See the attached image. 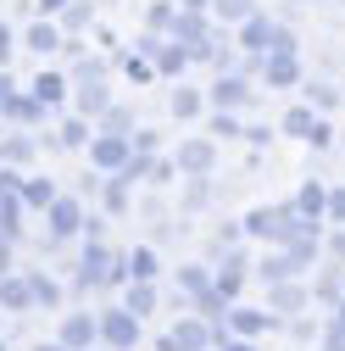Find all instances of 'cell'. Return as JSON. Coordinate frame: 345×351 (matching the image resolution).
Here are the masks:
<instances>
[{
	"instance_id": "obj_1",
	"label": "cell",
	"mask_w": 345,
	"mask_h": 351,
	"mask_svg": "<svg viewBox=\"0 0 345 351\" xmlns=\"http://www.w3.org/2000/svg\"><path fill=\"white\" fill-rule=\"evenodd\" d=\"M273 39H279L273 23H262V17H251V23H245V51H273Z\"/></svg>"
},
{
	"instance_id": "obj_2",
	"label": "cell",
	"mask_w": 345,
	"mask_h": 351,
	"mask_svg": "<svg viewBox=\"0 0 345 351\" xmlns=\"http://www.w3.org/2000/svg\"><path fill=\"white\" fill-rule=\"evenodd\" d=\"M101 329H106V340H112L117 351H123V346H134V318H123V313H112V318H106Z\"/></svg>"
},
{
	"instance_id": "obj_3",
	"label": "cell",
	"mask_w": 345,
	"mask_h": 351,
	"mask_svg": "<svg viewBox=\"0 0 345 351\" xmlns=\"http://www.w3.org/2000/svg\"><path fill=\"white\" fill-rule=\"evenodd\" d=\"M95 340V324L90 318H67L62 324V346H90Z\"/></svg>"
},
{
	"instance_id": "obj_4",
	"label": "cell",
	"mask_w": 345,
	"mask_h": 351,
	"mask_svg": "<svg viewBox=\"0 0 345 351\" xmlns=\"http://www.w3.org/2000/svg\"><path fill=\"white\" fill-rule=\"evenodd\" d=\"M245 90H251L245 78H223L218 90H212V101H223V106H245Z\"/></svg>"
},
{
	"instance_id": "obj_5",
	"label": "cell",
	"mask_w": 345,
	"mask_h": 351,
	"mask_svg": "<svg viewBox=\"0 0 345 351\" xmlns=\"http://www.w3.org/2000/svg\"><path fill=\"white\" fill-rule=\"evenodd\" d=\"M179 162H184V167H190V173H201V167H206V162H212V145H206V140H190V145H184V156H179Z\"/></svg>"
},
{
	"instance_id": "obj_6",
	"label": "cell",
	"mask_w": 345,
	"mask_h": 351,
	"mask_svg": "<svg viewBox=\"0 0 345 351\" xmlns=\"http://www.w3.org/2000/svg\"><path fill=\"white\" fill-rule=\"evenodd\" d=\"M51 229H56V234H73V229H78V206H73V201H62V206L51 212Z\"/></svg>"
},
{
	"instance_id": "obj_7",
	"label": "cell",
	"mask_w": 345,
	"mask_h": 351,
	"mask_svg": "<svg viewBox=\"0 0 345 351\" xmlns=\"http://www.w3.org/2000/svg\"><path fill=\"white\" fill-rule=\"evenodd\" d=\"M28 45H34V51H56V28H51V23H34V28H28Z\"/></svg>"
},
{
	"instance_id": "obj_8",
	"label": "cell",
	"mask_w": 345,
	"mask_h": 351,
	"mask_svg": "<svg viewBox=\"0 0 345 351\" xmlns=\"http://www.w3.org/2000/svg\"><path fill=\"white\" fill-rule=\"evenodd\" d=\"M128 274H134V279H151V274H156V256H151V251H134V256H128Z\"/></svg>"
},
{
	"instance_id": "obj_9",
	"label": "cell",
	"mask_w": 345,
	"mask_h": 351,
	"mask_svg": "<svg viewBox=\"0 0 345 351\" xmlns=\"http://www.w3.org/2000/svg\"><path fill=\"white\" fill-rule=\"evenodd\" d=\"M268 78H273V84H290V78H295V62H290V56L279 51V56L268 62Z\"/></svg>"
},
{
	"instance_id": "obj_10",
	"label": "cell",
	"mask_w": 345,
	"mask_h": 351,
	"mask_svg": "<svg viewBox=\"0 0 345 351\" xmlns=\"http://www.w3.org/2000/svg\"><path fill=\"white\" fill-rule=\"evenodd\" d=\"M284 128H290V134H312V117H307V112H290Z\"/></svg>"
},
{
	"instance_id": "obj_11",
	"label": "cell",
	"mask_w": 345,
	"mask_h": 351,
	"mask_svg": "<svg viewBox=\"0 0 345 351\" xmlns=\"http://www.w3.org/2000/svg\"><path fill=\"white\" fill-rule=\"evenodd\" d=\"M223 17H251V0H218Z\"/></svg>"
},
{
	"instance_id": "obj_12",
	"label": "cell",
	"mask_w": 345,
	"mask_h": 351,
	"mask_svg": "<svg viewBox=\"0 0 345 351\" xmlns=\"http://www.w3.org/2000/svg\"><path fill=\"white\" fill-rule=\"evenodd\" d=\"M195 106H201V101H195V95H190V90H179V95H172V112H179V117H190V112H195Z\"/></svg>"
},
{
	"instance_id": "obj_13",
	"label": "cell",
	"mask_w": 345,
	"mask_h": 351,
	"mask_svg": "<svg viewBox=\"0 0 345 351\" xmlns=\"http://www.w3.org/2000/svg\"><path fill=\"white\" fill-rule=\"evenodd\" d=\"M318 206H323V190H318V184L301 190V212H318Z\"/></svg>"
},
{
	"instance_id": "obj_14",
	"label": "cell",
	"mask_w": 345,
	"mask_h": 351,
	"mask_svg": "<svg viewBox=\"0 0 345 351\" xmlns=\"http://www.w3.org/2000/svg\"><path fill=\"white\" fill-rule=\"evenodd\" d=\"M67 145H84V140H90V128H84V123H67V134H62Z\"/></svg>"
},
{
	"instance_id": "obj_15",
	"label": "cell",
	"mask_w": 345,
	"mask_h": 351,
	"mask_svg": "<svg viewBox=\"0 0 345 351\" xmlns=\"http://www.w3.org/2000/svg\"><path fill=\"white\" fill-rule=\"evenodd\" d=\"M151 301H156V295H151V290H145V285H140V290H134V295H128V306H134V313H145V306H151Z\"/></svg>"
},
{
	"instance_id": "obj_16",
	"label": "cell",
	"mask_w": 345,
	"mask_h": 351,
	"mask_svg": "<svg viewBox=\"0 0 345 351\" xmlns=\"http://www.w3.org/2000/svg\"><path fill=\"white\" fill-rule=\"evenodd\" d=\"M262 324H268V318H256V313H245V318H234V329H240V335H251V329H262Z\"/></svg>"
},
{
	"instance_id": "obj_17",
	"label": "cell",
	"mask_w": 345,
	"mask_h": 351,
	"mask_svg": "<svg viewBox=\"0 0 345 351\" xmlns=\"http://www.w3.org/2000/svg\"><path fill=\"white\" fill-rule=\"evenodd\" d=\"M6 51H12V45H6V28H0V62H6Z\"/></svg>"
},
{
	"instance_id": "obj_18",
	"label": "cell",
	"mask_w": 345,
	"mask_h": 351,
	"mask_svg": "<svg viewBox=\"0 0 345 351\" xmlns=\"http://www.w3.org/2000/svg\"><path fill=\"white\" fill-rule=\"evenodd\" d=\"M56 6H62V0H39V12H56Z\"/></svg>"
},
{
	"instance_id": "obj_19",
	"label": "cell",
	"mask_w": 345,
	"mask_h": 351,
	"mask_svg": "<svg viewBox=\"0 0 345 351\" xmlns=\"http://www.w3.org/2000/svg\"><path fill=\"white\" fill-rule=\"evenodd\" d=\"M234 351H251V346H234Z\"/></svg>"
}]
</instances>
